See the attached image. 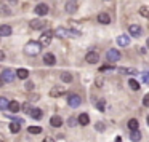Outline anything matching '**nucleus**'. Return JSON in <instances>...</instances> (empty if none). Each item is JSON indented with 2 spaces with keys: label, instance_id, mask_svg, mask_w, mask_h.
I'll return each mask as SVG.
<instances>
[{
  "label": "nucleus",
  "instance_id": "1",
  "mask_svg": "<svg viewBox=\"0 0 149 142\" xmlns=\"http://www.w3.org/2000/svg\"><path fill=\"white\" fill-rule=\"evenodd\" d=\"M40 48H42L40 42H29L24 46V53H26L27 56H37L40 53Z\"/></svg>",
  "mask_w": 149,
  "mask_h": 142
},
{
  "label": "nucleus",
  "instance_id": "2",
  "mask_svg": "<svg viewBox=\"0 0 149 142\" xmlns=\"http://www.w3.org/2000/svg\"><path fill=\"white\" fill-rule=\"evenodd\" d=\"M47 21L45 19H32L29 23V26H31V29H34V30H42V29H45L47 27Z\"/></svg>",
  "mask_w": 149,
  "mask_h": 142
},
{
  "label": "nucleus",
  "instance_id": "3",
  "mask_svg": "<svg viewBox=\"0 0 149 142\" xmlns=\"http://www.w3.org/2000/svg\"><path fill=\"white\" fill-rule=\"evenodd\" d=\"M106 58H107V61H111V62H117V61H120V51L117 48H111L109 51L106 53Z\"/></svg>",
  "mask_w": 149,
  "mask_h": 142
},
{
  "label": "nucleus",
  "instance_id": "4",
  "mask_svg": "<svg viewBox=\"0 0 149 142\" xmlns=\"http://www.w3.org/2000/svg\"><path fill=\"white\" fill-rule=\"evenodd\" d=\"M16 77H18V75H16V72H15L13 69H5L3 74H2V78L5 80V83H11Z\"/></svg>",
  "mask_w": 149,
  "mask_h": 142
},
{
  "label": "nucleus",
  "instance_id": "5",
  "mask_svg": "<svg viewBox=\"0 0 149 142\" xmlns=\"http://www.w3.org/2000/svg\"><path fill=\"white\" fill-rule=\"evenodd\" d=\"M52 37H53V32H50V30H45V32L40 35V45L42 46H48L50 43H52Z\"/></svg>",
  "mask_w": 149,
  "mask_h": 142
},
{
  "label": "nucleus",
  "instance_id": "6",
  "mask_svg": "<svg viewBox=\"0 0 149 142\" xmlns=\"http://www.w3.org/2000/svg\"><path fill=\"white\" fill-rule=\"evenodd\" d=\"M80 102H82V99H80V96L79 94H69V97H68V104H69V107H79L80 105Z\"/></svg>",
  "mask_w": 149,
  "mask_h": 142
},
{
  "label": "nucleus",
  "instance_id": "7",
  "mask_svg": "<svg viewBox=\"0 0 149 142\" xmlns=\"http://www.w3.org/2000/svg\"><path fill=\"white\" fill-rule=\"evenodd\" d=\"M85 61H87L88 64H96V62L100 61V54H98L96 51H88L87 56H85Z\"/></svg>",
  "mask_w": 149,
  "mask_h": 142
},
{
  "label": "nucleus",
  "instance_id": "8",
  "mask_svg": "<svg viewBox=\"0 0 149 142\" xmlns=\"http://www.w3.org/2000/svg\"><path fill=\"white\" fill-rule=\"evenodd\" d=\"M34 11H36L39 16H45V14H48L50 8H48V5H45V3H39L36 8H34Z\"/></svg>",
  "mask_w": 149,
  "mask_h": 142
},
{
  "label": "nucleus",
  "instance_id": "9",
  "mask_svg": "<svg viewBox=\"0 0 149 142\" xmlns=\"http://www.w3.org/2000/svg\"><path fill=\"white\" fill-rule=\"evenodd\" d=\"M63 94H66V88L64 86H55L50 90V96L52 97H58V96H63Z\"/></svg>",
  "mask_w": 149,
  "mask_h": 142
},
{
  "label": "nucleus",
  "instance_id": "10",
  "mask_svg": "<svg viewBox=\"0 0 149 142\" xmlns=\"http://www.w3.org/2000/svg\"><path fill=\"white\" fill-rule=\"evenodd\" d=\"M43 62H45L47 65H55V62H56L55 54H52V53H45V54H43Z\"/></svg>",
  "mask_w": 149,
  "mask_h": 142
},
{
  "label": "nucleus",
  "instance_id": "11",
  "mask_svg": "<svg viewBox=\"0 0 149 142\" xmlns=\"http://www.w3.org/2000/svg\"><path fill=\"white\" fill-rule=\"evenodd\" d=\"M128 32L132 34L133 37H139L141 35V27H139L138 24H132V26L128 27Z\"/></svg>",
  "mask_w": 149,
  "mask_h": 142
},
{
  "label": "nucleus",
  "instance_id": "12",
  "mask_svg": "<svg viewBox=\"0 0 149 142\" xmlns=\"http://www.w3.org/2000/svg\"><path fill=\"white\" fill-rule=\"evenodd\" d=\"M50 125L53 126V128H59V126L63 125V118L59 115H55V116H52L50 118Z\"/></svg>",
  "mask_w": 149,
  "mask_h": 142
},
{
  "label": "nucleus",
  "instance_id": "13",
  "mask_svg": "<svg viewBox=\"0 0 149 142\" xmlns=\"http://www.w3.org/2000/svg\"><path fill=\"white\" fill-rule=\"evenodd\" d=\"M53 34H55L56 37H59V39H64L66 35H69V30H68V29H64V27H56Z\"/></svg>",
  "mask_w": 149,
  "mask_h": 142
},
{
  "label": "nucleus",
  "instance_id": "14",
  "mask_svg": "<svg viewBox=\"0 0 149 142\" xmlns=\"http://www.w3.org/2000/svg\"><path fill=\"white\" fill-rule=\"evenodd\" d=\"M77 3H75L74 0H69L68 3H66V11H68V13H75V11H77Z\"/></svg>",
  "mask_w": 149,
  "mask_h": 142
},
{
  "label": "nucleus",
  "instance_id": "15",
  "mask_svg": "<svg viewBox=\"0 0 149 142\" xmlns=\"http://www.w3.org/2000/svg\"><path fill=\"white\" fill-rule=\"evenodd\" d=\"M11 27L10 26H7V24H3V26H0V37H8V35H11Z\"/></svg>",
  "mask_w": 149,
  "mask_h": 142
},
{
  "label": "nucleus",
  "instance_id": "16",
  "mask_svg": "<svg viewBox=\"0 0 149 142\" xmlns=\"http://www.w3.org/2000/svg\"><path fill=\"white\" fill-rule=\"evenodd\" d=\"M98 23L100 24H109L111 23V16L107 13H100L98 14Z\"/></svg>",
  "mask_w": 149,
  "mask_h": 142
},
{
  "label": "nucleus",
  "instance_id": "17",
  "mask_svg": "<svg viewBox=\"0 0 149 142\" xmlns=\"http://www.w3.org/2000/svg\"><path fill=\"white\" fill-rule=\"evenodd\" d=\"M19 109H21V105H19V102H18V101H10V105H8V110H10L11 113L19 112Z\"/></svg>",
  "mask_w": 149,
  "mask_h": 142
},
{
  "label": "nucleus",
  "instance_id": "18",
  "mask_svg": "<svg viewBox=\"0 0 149 142\" xmlns=\"http://www.w3.org/2000/svg\"><path fill=\"white\" fill-rule=\"evenodd\" d=\"M119 72L120 74H125V75H136L138 74V70H136V69H132V67H120Z\"/></svg>",
  "mask_w": 149,
  "mask_h": 142
},
{
  "label": "nucleus",
  "instance_id": "19",
  "mask_svg": "<svg viewBox=\"0 0 149 142\" xmlns=\"http://www.w3.org/2000/svg\"><path fill=\"white\" fill-rule=\"evenodd\" d=\"M88 123H90V116H88L87 113H80V115H79V125L87 126Z\"/></svg>",
  "mask_w": 149,
  "mask_h": 142
},
{
  "label": "nucleus",
  "instance_id": "20",
  "mask_svg": "<svg viewBox=\"0 0 149 142\" xmlns=\"http://www.w3.org/2000/svg\"><path fill=\"white\" fill-rule=\"evenodd\" d=\"M29 115L32 116L34 120H40V118L43 116V112H42L40 109H32V110L29 112Z\"/></svg>",
  "mask_w": 149,
  "mask_h": 142
},
{
  "label": "nucleus",
  "instance_id": "21",
  "mask_svg": "<svg viewBox=\"0 0 149 142\" xmlns=\"http://www.w3.org/2000/svg\"><path fill=\"white\" fill-rule=\"evenodd\" d=\"M117 43H119V46H127L130 43V37L128 35H120L119 39H117Z\"/></svg>",
  "mask_w": 149,
  "mask_h": 142
},
{
  "label": "nucleus",
  "instance_id": "22",
  "mask_svg": "<svg viewBox=\"0 0 149 142\" xmlns=\"http://www.w3.org/2000/svg\"><path fill=\"white\" fill-rule=\"evenodd\" d=\"M16 75H18V78H21V80H26V78L29 77V70H27V69H18Z\"/></svg>",
  "mask_w": 149,
  "mask_h": 142
},
{
  "label": "nucleus",
  "instance_id": "23",
  "mask_svg": "<svg viewBox=\"0 0 149 142\" xmlns=\"http://www.w3.org/2000/svg\"><path fill=\"white\" fill-rule=\"evenodd\" d=\"M130 139H132L133 142H139V141H141V132H139L138 129L132 131V132H130Z\"/></svg>",
  "mask_w": 149,
  "mask_h": 142
},
{
  "label": "nucleus",
  "instance_id": "24",
  "mask_svg": "<svg viewBox=\"0 0 149 142\" xmlns=\"http://www.w3.org/2000/svg\"><path fill=\"white\" fill-rule=\"evenodd\" d=\"M127 126H128V129H130V131H135V129H138V120H136V118H132V120H128V125H127Z\"/></svg>",
  "mask_w": 149,
  "mask_h": 142
},
{
  "label": "nucleus",
  "instance_id": "25",
  "mask_svg": "<svg viewBox=\"0 0 149 142\" xmlns=\"http://www.w3.org/2000/svg\"><path fill=\"white\" fill-rule=\"evenodd\" d=\"M8 105H10V101L7 97H0V110H8Z\"/></svg>",
  "mask_w": 149,
  "mask_h": 142
},
{
  "label": "nucleus",
  "instance_id": "26",
  "mask_svg": "<svg viewBox=\"0 0 149 142\" xmlns=\"http://www.w3.org/2000/svg\"><path fill=\"white\" fill-rule=\"evenodd\" d=\"M72 78H74V77H72V75L69 74V72H63V74H61V80L64 81V83H71Z\"/></svg>",
  "mask_w": 149,
  "mask_h": 142
},
{
  "label": "nucleus",
  "instance_id": "27",
  "mask_svg": "<svg viewBox=\"0 0 149 142\" xmlns=\"http://www.w3.org/2000/svg\"><path fill=\"white\" fill-rule=\"evenodd\" d=\"M19 121H15V123H11L10 125V131L13 132V134H16V132H19V129H21V125H18Z\"/></svg>",
  "mask_w": 149,
  "mask_h": 142
},
{
  "label": "nucleus",
  "instance_id": "28",
  "mask_svg": "<svg viewBox=\"0 0 149 142\" xmlns=\"http://www.w3.org/2000/svg\"><path fill=\"white\" fill-rule=\"evenodd\" d=\"M27 131H29V134H40V132H42V128H40V126H29Z\"/></svg>",
  "mask_w": 149,
  "mask_h": 142
},
{
  "label": "nucleus",
  "instance_id": "29",
  "mask_svg": "<svg viewBox=\"0 0 149 142\" xmlns=\"http://www.w3.org/2000/svg\"><path fill=\"white\" fill-rule=\"evenodd\" d=\"M11 11H10V8H8V5H5V3H0V14H10Z\"/></svg>",
  "mask_w": 149,
  "mask_h": 142
},
{
  "label": "nucleus",
  "instance_id": "30",
  "mask_svg": "<svg viewBox=\"0 0 149 142\" xmlns=\"http://www.w3.org/2000/svg\"><path fill=\"white\" fill-rule=\"evenodd\" d=\"M96 109L100 110V112H104V109H106V101L104 99H100L96 102Z\"/></svg>",
  "mask_w": 149,
  "mask_h": 142
},
{
  "label": "nucleus",
  "instance_id": "31",
  "mask_svg": "<svg viewBox=\"0 0 149 142\" xmlns=\"http://www.w3.org/2000/svg\"><path fill=\"white\" fill-rule=\"evenodd\" d=\"M128 85H130V88H132L133 91H138V90H139V83H138L136 80H133V78L128 81Z\"/></svg>",
  "mask_w": 149,
  "mask_h": 142
},
{
  "label": "nucleus",
  "instance_id": "32",
  "mask_svg": "<svg viewBox=\"0 0 149 142\" xmlns=\"http://www.w3.org/2000/svg\"><path fill=\"white\" fill-rule=\"evenodd\" d=\"M77 123H79V118H74V116H69V120H68V125L71 126V128H74V126H77Z\"/></svg>",
  "mask_w": 149,
  "mask_h": 142
},
{
  "label": "nucleus",
  "instance_id": "33",
  "mask_svg": "<svg viewBox=\"0 0 149 142\" xmlns=\"http://www.w3.org/2000/svg\"><path fill=\"white\" fill-rule=\"evenodd\" d=\"M139 14H141V16L149 18V8H148V7H141V10H139Z\"/></svg>",
  "mask_w": 149,
  "mask_h": 142
},
{
  "label": "nucleus",
  "instance_id": "34",
  "mask_svg": "<svg viewBox=\"0 0 149 142\" xmlns=\"http://www.w3.org/2000/svg\"><path fill=\"white\" fill-rule=\"evenodd\" d=\"M24 88H26V91H32L34 90V83H32V81H26Z\"/></svg>",
  "mask_w": 149,
  "mask_h": 142
},
{
  "label": "nucleus",
  "instance_id": "35",
  "mask_svg": "<svg viewBox=\"0 0 149 142\" xmlns=\"http://www.w3.org/2000/svg\"><path fill=\"white\" fill-rule=\"evenodd\" d=\"M23 109H24V112H26V113H29L31 110H32V105H31L29 102H26V104H24V105H23Z\"/></svg>",
  "mask_w": 149,
  "mask_h": 142
},
{
  "label": "nucleus",
  "instance_id": "36",
  "mask_svg": "<svg viewBox=\"0 0 149 142\" xmlns=\"http://www.w3.org/2000/svg\"><path fill=\"white\" fill-rule=\"evenodd\" d=\"M143 105H144V107H149V94H146V96L143 97Z\"/></svg>",
  "mask_w": 149,
  "mask_h": 142
},
{
  "label": "nucleus",
  "instance_id": "37",
  "mask_svg": "<svg viewBox=\"0 0 149 142\" xmlns=\"http://www.w3.org/2000/svg\"><path fill=\"white\" fill-rule=\"evenodd\" d=\"M69 35H72V37H79V35H80V32H79V30H71V29H69Z\"/></svg>",
  "mask_w": 149,
  "mask_h": 142
},
{
  "label": "nucleus",
  "instance_id": "38",
  "mask_svg": "<svg viewBox=\"0 0 149 142\" xmlns=\"http://www.w3.org/2000/svg\"><path fill=\"white\" fill-rule=\"evenodd\" d=\"M95 128H96L98 131H104V125H103V123H96V125H95Z\"/></svg>",
  "mask_w": 149,
  "mask_h": 142
},
{
  "label": "nucleus",
  "instance_id": "39",
  "mask_svg": "<svg viewBox=\"0 0 149 142\" xmlns=\"http://www.w3.org/2000/svg\"><path fill=\"white\" fill-rule=\"evenodd\" d=\"M143 81H144V83H149V72L143 74Z\"/></svg>",
  "mask_w": 149,
  "mask_h": 142
},
{
  "label": "nucleus",
  "instance_id": "40",
  "mask_svg": "<svg viewBox=\"0 0 149 142\" xmlns=\"http://www.w3.org/2000/svg\"><path fill=\"white\" fill-rule=\"evenodd\" d=\"M112 69H114L112 65H104V67H101L100 70H101V72H106V70H112Z\"/></svg>",
  "mask_w": 149,
  "mask_h": 142
},
{
  "label": "nucleus",
  "instance_id": "41",
  "mask_svg": "<svg viewBox=\"0 0 149 142\" xmlns=\"http://www.w3.org/2000/svg\"><path fill=\"white\" fill-rule=\"evenodd\" d=\"M96 86H98V88L103 86V78H96Z\"/></svg>",
  "mask_w": 149,
  "mask_h": 142
},
{
  "label": "nucleus",
  "instance_id": "42",
  "mask_svg": "<svg viewBox=\"0 0 149 142\" xmlns=\"http://www.w3.org/2000/svg\"><path fill=\"white\" fill-rule=\"evenodd\" d=\"M0 61H5V53L0 50Z\"/></svg>",
  "mask_w": 149,
  "mask_h": 142
},
{
  "label": "nucleus",
  "instance_id": "43",
  "mask_svg": "<svg viewBox=\"0 0 149 142\" xmlns=\"http://www.w3.org/2000/svg\"><path fill=\"white\" fill-rule=\"evenodd\" d=\"M3 85H5V80H3V78H2V75H0V88L3 86Z\"/></svg>",
  "mask_w": 149,
  "mask_h": 142
},
{
  "label": "nucleus",
  "instance_id": "44",
  "mask_svg": "<svg viewBox=\"0 0 149 142\" xmlns=\"http://www.w3.org/2000/svg\"><path fill=\"white\" fill-rule=\"evenodd\" d=\"M43 142H55V141H53L52 137H45V139H43Z\"/></svg>",
  "mask_w": 149,
  "mask_h": 142
},
{
  "label": "nucleus",
  "instance_id": "45",
  "mask_svg": "<svg viewBox=\"0 0 149 142\" xmlns=\"http://www.w3.org/2000/svg\"><path fill=\"white\" fill-rule=\"evenodd\" d=\"M116 142H122V137H120V136H119V137H116Z\"/></svg>",
  "mask_w": 149,
  "mask_h": 142
},
{
  "label": "nucleus",
  "instance_id": "46",
  "mask_svg": "<svg viewBox=\"0 0 149 142\" xmlns=\"http://www.w3.org/2000/svg\"><path fill=\"white\" fill-rule=\"evenodd\" d=\"M0 142H5V137H3L2 134H0Z\"/></svg>",
  "mask_w": 149,
  "mask_h": 142
},
{
  "label": "nucleus",
  "instance_id": "47",
  "mask_svg": "<svg viewBox=\"0 0 149 142\" xmlns=\"http://www.w3.org/2000/svg\"><path fill=\"white\" fill-rule=\"evenodd\" d=\"M18 0H10V3H16Z\"/></svg>",
  "mask_w": 149,
  "mask_h": 142
},
{
  "label": "nucleus",
  "instance_id": "48",
  "mask_svg": "<svg viewBox=\"0 0 149 142\" xmlns=\"http://www.w3.org/2000/svg\"><path fill=\"white\" fill-rule=\"evenodd\" d=\"M146 45H148V48H149V39H148V40H146Z\"/></svg>",
  "mask_w": 149,
  "mask_h": 142
},
{
  "label": "nucleus",
  "instance_id": "49",
  "mask_svg": "<svg viewBox=\"0 0 149 142\" xmlns=\"http://www.w3.org/2000/svg\"><path fill=\"white\" fill-rule=\"evenodd\" d=\"M148 125H149V116H148Z\"/></svg>",
  "mask_w": 149,
  "mask_h": 142
}]
</instances>
